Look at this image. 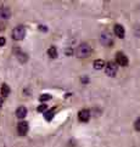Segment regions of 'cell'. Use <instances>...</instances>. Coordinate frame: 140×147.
<instances>
[{"instance_id": "obj_1", "label": "cell", "mask_w": 140, "mask_h": 147, "mask_svg": "<svg viewBox=\"0 0 140 147\" xmlns=\"http://www.w3.org/2000/svg\"><path fill=\"white\" fill-rule=\"evenodd\" d=\"M74 52H76L77 57H80V59H83V57H89L91 54V48L88 44H80L78 48L76 49Z\"/></svg>"}, {"instance_id": "obj_2", "label": "cell", "mask_w": 140, "mask_h": 147, "mask_svg": "<svg viewBox=\"0 0 140 147\" xmlns=\"http://www.w3.org/2000/svg\"><path fill=\"white\" fill-rule=\"evenodd\" d=\"M26 35V28L23 26H17L16 28L12 30V38L15 40H22Z\"/></svg>"}, {"instance_id": "obj_3", "label": "cell", "mask_w": 140, "mask_h": 147, "mask_svg": "<svg viewBox=\"0 0 140 147\" xmlns=\"http://www.w3.org/2000/svg\"><path fill=\"white\" fill-rule=\"evenodd\" d=\"M105 73L108 77H115L117 73V66L115 62H108L107 65H105Z\"/></svg>"}, {"instance_id": "obj_4", "label": "cell", "mask_w": 140, "mask_h": 147, "mask_svg": "<svg viewBox=\"0 0 140 147\" xmlns=\"http://www.w3.org/2000/svg\"><path fill=\"white\" fill-rule=\"evenodd\" d=\"M116 62L120 66H128V59L123 52H117L116 55Z\"/></svg>"}, {"instance_id": "obj_5", "label": "cell", "mask_w": 140, "mask_h": 147, "mask_svg": "<svg viewBox=\"0 0 140 147\" xmlns=\"http://www.w3.org/2000/svg\"><path fill=\"white\" fill-rule=\"evenodd\" d=\"M78 118H79L80 122L85 123L90 119V112L88 111V109H82V111L78 113Z\"/></svg>"}, {"instance_id": "obj_6", "label": "cell", "mask_w": 140, "mask_h": 147, "mask_svg": "<svg viewBox=\"0 0 140 147\" xmlns=\"http://www.w3.org/2000/svg\"><path fill=\"white\" fill-rule=\"evenodd\" d=\"M17 131H18L20 135H22V136L26 135V134H27V131H28V123L27 122H21V123H18Z\"/></svg>"}, {"instance_id": "obj_7", "label": "cell", "mask_w": 140, "mask_h": 147, "mask_svg": "<svg viewBox=\"0 0 140 147\" xmlns=\"http://www.w3.org/2000/svg\"><path fill=\"white\" fill-rule=\"evenodd\" d=\"M113 30H115V34L118 36V38H124V28L122 27L121 24H115L113 27Z\"/></svg>"}, {"instance_id": "obj_8", "label": "cell", "mask_w": 140, "mask_h": 147, "mask_svg": "<svg viewBox=\"0 0 140 147\" xmlns=\"http://www.w3.org/2000/svg\"><path fill=\"white\" fill-rule=\"evenodd\" d=\"M101 43L107 46V45H111L112 44V38H111V35L108 34V33H103L101 35Z\"/></svg>"}, {"instance_id": "obj_9", "label": "cell", "mask_w": 140, "mask_h": 147, "mask_svg": "<svg viewBox=\"0 0 140 147\" xmlns=\"http://www.w3.org/2000/svg\"><path fill=\"white\" fill-rule=\"evenodd\" d=\"M10 16H11V12H10L9 7H0V18H10Z\"/></svg>"}, {"instance_id": "obj_10", "label": "cell", "mask_w": 140, "mask_h": 147, "mask_svg": "<svg viewBox=\"0 0 140 147\" xmlns=\"http://www.w3.org/2000/svg\"><path fill=\"white\" fill-rule=\"evenodd\" d=\"M16 115H17V118H20V119L24 118L26 115H27V108L23 107V106L18 107V108L16 109Z\"/></svg>"}, {"instance_id": "obj_11", "label": "cell", "mask_w": 140, "mask_h": 147, "mask_svg": "<svg viewBox=\"0 0 140 147\" xmlns=\"http://www.w3.org/2000/svg\"><path fill=\"white\" fill-rule=\"evenodd\" d=\"M55 111H56V108H55V107H54V108H51V109H49V111H46V112H45V114H44L45 120H48V122H50V120L54 118Z\"/></svg>"}, {"instance_id": "obj_12", "label": "cell", "mask_w": 140, "mask_h": 147, "mask_svg": "<svg viewBox=\"0 0 140 147\" xmlns=\"http://www.w3.org/2000/svg\"><path fill=\"white\" fill-rule=\"evenodd\" d=\"M48 54L51 59H56V57H57V50H56L55 46H51V48H49V50H48Z\"/></svg>"}, {"instance_id": "obj_13", "label": "cell", "mask_w": 140, "mask_h": 147, "mask_svg": "<svg viewBox=\"0 0 140 147\" xmlns=\"http://www.w3.org/2000/svg\"><path fill=\"white\" fill-rule=\"evenodd\" d=\"M9 94H10V88L7 84H3V86H1V95L4 97H6L9 96Z\"/></svg>"}, {"instance_id": "obj_14", "label": "cell", "mask_w": 140, "mask_h": 147, "mask_svg": "<svg viewBox=\"0 0 140 147\" xmlns=\"http://www.w3.org/2000/svg\"><path fill=\"white\" fill-rule=\"evenodd\" d=\"M103 67H105V62H103L102 60L94 61V68H95V69H102Z\"/></svg>"}, {"instance_id": "obj_15", "label": "cell", "mask_w": 140, "mask_h": 147, "mask_svg": "<svg viewBox=\"0 0 140 147\" xmlns=\"http://www.w3.org/2000/svg\"><path fill=\"white\" fill-rule=\"evenodd\" d=\"M51 98V95H49V94H43L40 97H39V101L44 102V101H49V100Z\"/></svg>"}, {"instance_id": "obj_16", "label": "cell", "mask_w": 140, "mask_h": 147, "mask_svg": "<svg viewBox=\"0 0 140 147\" xmlns=\"http://www.w3.org/2000/svg\"><path fill=\"white\" fill-rule=\"evenodd\" d=\"M134 128H135V130L140 131V117L135 120V123H134Z\"/></svg>"}, {"instance_id": "obj_17", "label": "cell", "mask_w": 140, "mask_h": 147, "mask_svg": "<svg viewBox=\"0 0 140 147\" xmlns=\"http://www.w3.org/2000/svg\"><path fill=\"white\" fill-rule=\"evenodd\" d=\"M46 109V105H41V106H39L38 108H37V111L38 112H44Z\"/></svg>"}, {"instance_id": "obj_18", "label": "cell", "mask_w": 140, "mask_h": 147, "mask_svg": "<svg viewBox=\"0 0 140 147\" xmlns=\"http://www.w3.org/2000/svg\"><path fill=\"white\" fill-rule=\"evenodd\" d=\"M5 43H6V40H5V38H3V36H0V46H4Z\"/></svg>"}, {"instance_id": "obj_19", "label": "cell", "mask_w": 140, "mask_h": 147, "mask_svg": "<svg viewBox=\"0 0 140 147\" xmlns=\"http://www.w3.org/2000/svg\"><path fill=\"white\" fill-rule=\"evenodd\" d=\"M39 29L43 30V32H46V30H48V27H45V26H39Z\"/></svg>"}, {"instance_id": "obj_20", "label": "cell", "mask_w": 140, "mask_h": 147, "mask_svg": "<svg viewBox=\"0 0 140 147\" xmlns=\"http://www.w3.org/2000/svg\"><path fill=\"white\" fill-rule=\"evenodd\" d=\"M1 106H3V98L0 97V108H1Z\"/></svg>"}]
</instances>
